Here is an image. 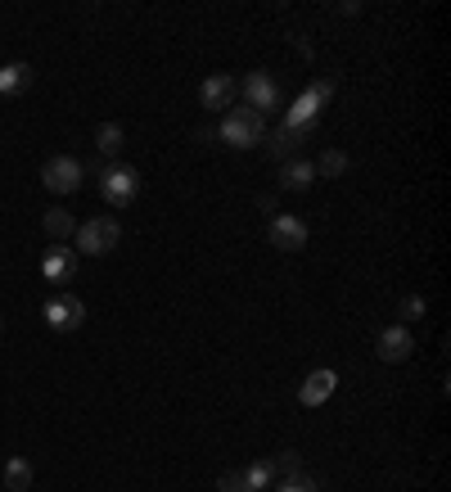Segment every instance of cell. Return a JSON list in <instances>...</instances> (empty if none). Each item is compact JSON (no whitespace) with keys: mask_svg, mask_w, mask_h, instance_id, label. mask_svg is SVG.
<instances>
[{"mask_svg":"<svg viewBox=\"0 0 451 492\" xmlns=\"http://www.w3.org/2000/svg\"><path fill=\"white\" fill-rule=\"evenodd\" d=\"M41 231H46V240L64 244V240H73V235H77V222L68 217V208H50V213L41 217Z\"/></svg>","mask_w":451,"mask_h":492,"instance_id":"cell-15","label":"cell"},{"mask_svg":"<svg viewBox=\"0 0 451 492\" xmlns=\"http://www.w3.org/2000/svg\"><path fill=\"white\" fill-rule=\"evenodd\" d=\"M0 492H5V487H0Z\"/></svg>","mask_w":451,"mask_h":492,"instance_id":"cell-27","label":"cell"},{"mask_svg":"<svg viewBox=\"0 0 451 492\" xmlns=\"http://www.w3.org/2000/svg\"><path fill=\"white\" fill-rule=\"evenodd\" d=\"M217 487H221V492H244V474H239V469H221V474H217Z\"/></svg>","mask_w":451,"mask_h":492,"instance_id":"cell-24","label":"cell"},{"mask_svg":"<svg viewBox=\"0 0 451 492\" xmlns=\"http://www.w3.org/2000/svg\"><path fill=\"white\" fill-rule=\"evenodd\" d=\"M77 253H86V258H104V253H113L118 249V240H122V226L113 222V217H91V222H82L77 226Z\"/></svg>","mask_w":451,"mask_h":492,"instance_id":"cell-3","label":"cell"},{"mask_svg":"<svg viewBox=\"0 0 451 492\" xmlns=\"http://www.w3.org/2000/svg\"><path fill=\"white\" fill-rule=\"evenodd\" d=\"M271 492H320V487H316V478L293 474V478H280V487H271Z\"/></svg>","mask_w":451,"mask_h":492,"instance_id":"cell-23","label":"cell"},{"mask_svg":"<svg viewBox=\"0 0 451 492\" xmlns=\"http://www.w3.org/2000/svg\"><path fill=\"white\" fill-rule=\"evenodd\" d=\"M95 177H100V195H104V204H113V208H131V204H136V195H140V177H136V168H127V163H109V168H100Z\"/></svg>","mask_w":451,"mask_h":492,"instance_id":"cell-2","label":"cell"},{"mask_svg":"<svg viewBox=\"0 0 451 492\" xmlns=\"http://www.w3.org/2000/svg\"><path fill=\"white\" fill-rule=\"evenodd\" d=\"M311 181H316V168H311V159H284V163H280V190H289V195H302Z\"/></svg>","mask_w":451,"mask_h":492,"instance_id":"cell-12","label":"cell"},{"mask_svg":"<svg viewBox=\"0 0 451 492\" xmlns=\"http://www.w3.org/2000/svg\"><path fill=\"white\" fill-rule=\"evenodd\" d=\"M334 384H338L334 370H311V375L302 379V388H298V402H302V406H320V402H329Z\"/></svg>","mask_w":451,"mask_h":492,"instance_id":"cell-13","label":"cell"},{"mask_svg":"<svg viewBox=\"0 0 451 492\" xmlns=\"http://www.w3.org/2000/svg\"><path fill=\"white\" fill-rule=\"evenodd\" d=\"M82 177H86V168H82L77 159H68V154H55V159L41 168V181H46L50 195H73V190L82 186Z\"/></svg>","mask_w":451,"mask_h":492,"instance_id":"cell-6","label":"cell"},{"mask_svg":"<svg viewBox=\"0 0 451 492\" xmlns=\"http://www.w3.org/2000/svg\"><path fill=\"white\" fill-rule=\"evenodd\" d=\"M41 271H46L50 285H68V280L77 276V249H68V244H50L46 258H41Z\"/></svg>","mask_w":451,"mask_h":492,"instance_id":"cell-10","label":"cell"},{"mask_svg":"<svg viewBox=\"0 0 451 492\" xmlns=\"http://www.w3.org/2000/svg\"><path fill=\"white\" fill-rule=\"evenodd\" d=\"M235 96H239V77H230V73H212L199 87V105L208 114H230L235 109Z\"/></svg>","mask_w":451,"mask_h":492,"instance_id":"cell-7","label":"cell"},{"mask_svg":"<svg viewBox=\"0 0 451 492\" xmlns=\"http://www.w3.org/2000/svg\"><path fill=\"white\" fill-rule=\"evenodd\" d=\"M329 96H334V82H311L293 105H289V123H284V132H298V136H307L311 132V118L329 105Z\"/></svg>","mask_w":451,"mask_h":492,"instance_id":"cell-4","label":"cell"},{"mask_svg":"<svg viewBox=\"0 0 451 492\" xmlns=\"http://www.w3.org/2000/svg\"><path fill=\"white\" fill-rule=\"evenodd\" d=\"M32 460L28 456H14V460H5V492H32Z\"/></svg>","mask_w":451,"mask_h":492,"instance_id":"cell-18","label":"cell"},{"mask_svg":"<svg viewBox=\"0 0 451 492\" xmlns=\"http://www.w3.org/2000/svg\"><path fill=\"white\" fill-rule=\"evenodd\" d=\"M307 240H311V231H307L302 217H289V213H275V217H271V244H275V249L298 253V249H307Z\"/></svg>","mask_w":451,"mask_h":492,"instance_id":"cell-9","label":"cell"},{"mask_svg":"<svg viewBox=\"0 0 451 492\" xmlns=\"http://www.w3.org/2000/svg\"><path fill=\"white\" fill-rule=\"evenodd\" d=\"M271 465H275V474H280V478L302 474V456H298V451H280V456H271Z\"/></svg>","mask_w":451,"mask_h":492,"instance_id":"cell-21","label":"cell"},{"mask_svg":"<svg viewBox=\"0 0 451 492\" xmlns=\"http://www.w3.org/2000/svg\"><path fill=\"white\" fill-rule=\"evenodd\" d=\"M397 312H401V321H424V312H428V303H424V294H406Z\"/></svg>","mask_w":451,"mask_h":492,"instance_id":"cell-22","label":"cell"},{"mask_svg":"<svg viewBox=\"0 0 451 492\" xmlns=\"http://www.w3.org/2000/svg\"><path fill=\"white\" fill-rule=\"evenodd\" d=\"M239 96H244V109H253V114H262V118L280 109V87H275L271 73H248V77L239 82Z\"/></svg>","mask_w":451,"mask_h":492,"instance_id":"cell-5","label":"cell"},{"mask_svg":"<svg viewBox=\"0 0 451 492\" xmlns=\"http://www.w3.org/2000/svg\"><path fill=\"white\" fill-rule=\"evenodd\" d=\"M244 474V492H271L275 487V465H271V456L266 460H253L248 469H239Z\"/></svg>","mask_w":451,"mask_h":492,"instance_id":"cell-17","label":"cell"},{"mask_svg":"<svg viewBox=\"0 0 451 492\" xmlns=\"http://www.w3.org/2000/svg\"><path fill=\"white\" fill-rule=\"evenodd\" d=\"M46 321H50V330H82V321H86V303L77 298V294H55L50 303H46Z\"/></svg>","mask_w":451,"mask_h":492,"instance_id":"cell-8","label":"cell"},{"mask_svg":"<svg viewBox=\"0 0 451 492\" xmlns=\"http://www.w3.org/2000/svg\"><path fill=\"white\" fill-rule=\"evenodd\" d=\"M28 87H32V68L28 64H5V68H0V96H5V100L23 96Z\"/></svg>","mask_w":451,"mask_h":492,"instance_id":"cell-14","label":"cell"},{"mask_svg":"<svg viewBox=\"0 0 451 492\" xmlns=\"http://www.w3.org/2000/svg\"><path fill=\"white\" fill-rule=\"evenodd\" d=\"M311 168H316V177H325V181H338V177L352 168V159H347L343 150H320Z\"/></svg>","mask_w":451,"mask_h":492,"instance_id":"cell-20","label":"cell"},{"mask_svg":"<svg viewBox=\"0 0 451 492\" xmlns=\"http://www.w3.org/2000/svg\"><path fill=\"white\" fill-rule=\"evenodd\" d=\"M302 141H307V136H298V132H266V141H262V145H266V150L284 163V159H298Z\"/></svg>","mask_w":451,"mask_h":492,"instance_id":"cell-19","label":"cell"},{"mask_svg":"<svg viewBox=\"0 0 451 492\" xmlns=\"http://www.w3.org/2000/svg\"><path fill=\"white\" fill-rule=\"evenodd\" d=\"M122 145H127V132H122L118 123H100V132H95V154H100V159H118Z\"/></svg>","mask_w":451,"mask_h":492,"instance_id":"cell-16","label":"cell"},{"mask_svg":"<svg viewBox=\"0 0 451 492\" xmlns=\"http://www.w3.org/2000/svg\"><path fill=\"white\" fill-rule=\"evenodd\" d=\"M257 208H262L266 217H275V195H262V199H257Z\"/></svg>","mask_w":451,"mask_h":492,"instance_id":"cell-25","label":"cell"},{"mask_svg":"<svg viewBox=\"0 0 451 492\" xmlns=\"http://www.w3.org/2000/svg\"><path fill=\"white\" fill-rule=\"evenodd\" d=\"M217 136H221L226 145H235V150H257V145L266 141V118L253 114V109H230Z\"/></svg>","mask_w":451,"mask_h":492,"instance_id":"cell-1","label":"cell"},{"mask_svg":"<svg viewBox=\"0 0 451 492\" xmlns=\"http://www.w3.org/2000/svg\"><path fill=\"white\" fill-rule=\"evenodd\" d=\"M0 334H5V321H0Z\"/></svg>","mask_w":451,"mask_h":492,"instance_id":"cell-26","label":"cell"},{"mask_svg":"<svg viewBox=\"0 0 451 492\" xmlns=\"http://www.w3.org/2000/svg\"><path fill=\"white\" fill-rule=\"evenodd\" d=\"M374 352H379V361H406L415 352V334L406 325H388V330H379Z\"/></svg>","mask_w":451,"mask_h":492,"instance_id":"cell-11","label":"cell"}]
</instances>
